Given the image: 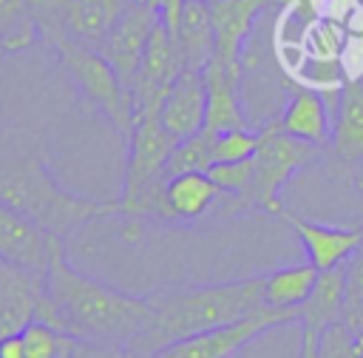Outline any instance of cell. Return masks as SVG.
<instances>
[{"label":"cell","mask_w":363,"mask_h":358,"mask_svg":"<svg viewBox=\"0 0 363 358\" xmlns=\"http://www.w3.org/2000/svg\"><path fill=\"white\" fill-rule=\"evenodd\" d=\"M23 341H26V358H74V347H77V338L37 318L23 330Z\"/></svg>","instance_id":"cell-24"},{"label":"cell","mask_w":363,"mask_h":358,"mask_svg":"<svg viewBox=\"0 0 363 358\" xmlns=\"http://www.w3.org/2000/svg\"><path fill=\"white\" fill-rule=\"evenodd\" d=\"M272 0H210V20L216 34V54L224 63H244V45L252 34L258 14Z\"/></svg>","instance_id":"cell-15"},{"label":"cell","mask_w":363,"mask_h":358,"mask_svg":"<svg viewBox=\"0 0 363 358\" xmlns=\"http://www.w3.org/2000/svg\"><path fill=\"white\" fill-rule=\"evenodd\" d=\"M0 202L31 216L54 236L105 216H125L122 202H102L65 190L34 156H0Z\"/></svg>","instance_id":"cell-3"},{"label":"cell","mask_w":363,"mask_h":358,"mask_svg":"<svg viewBox=\"0 0 363 358\" xmlns=\"http://www.w3.org/2000/svg\"><path fill=\"white\" fill-rule=\"evenodd\" d=\"M210 168H213V136L201 131L173 145V153L164 168V179L179 173H207Z\"/></svg>","instance_id":"cell-23"},{"label":"cell","mask_w":363,"mask_h":358,"mask_svg":"<svg viewBox=\"0 0 363 358\" xmlns=\"http://www.w3.org/2000/svg\"><path fill=\"white\" fill-rule=\"evenodd\" d=\"M284 134L303 139L309 145H326L332 134V111L323 99V91L312 85H298L284 105V111L272 119Z\"/></svg>","instance_id":"cell-17"},{"label":"cell","mask_w":363,"mask_h":358,"mask_svg":"<svg viewBox=\"0 0 363 358\" xmlns=\"http://www.w3.org/2000/svg\"><path fill=\"white\" fill-rule=\"evenodd\" d=\"M255 148H258V131L233 128V131L213 134V165L250 159V156H255Z\"/></svg>","instance_id":"cell-26"},{"label":"cell","mask_w":363,"mask_h":358,"mask_svg":"<svg viewBox=\"0 0 363 358\" xmlns=\"http://www.w3.org/2000/svg\"><path fill=\"white\" fill-rule=\"evenodd\" d=\"M252 170H255V159H241V162H218L213 165L207 173L216 182V188L221 190V196H241L247 202L250 185H252Z\"/></svg>","instance_id":"cell-27"},{"label":"cell","mask_w":363,"mask_h":358,"mask_svg":"<svg viewBox=\"0 0 363 358\" xmlns=\"http://www.w3.org/2000/svg\"><path fill=\"white\" fill-rule=\"evenodd\" d=\"M150 307L153 313L147 327L128 344V349L139 358H150L179 338L247 318L250 313L264 307V276L156 293L150 295Z\"/></svg>","instance_id":"cell-2"},{"label":"cell","mask_w":363,"mask_h":358,"mask_svg":"<svg viewBox=\"0 0 363 358\" xmlns=\"http://www.w3.org/2000/svg\"><path fill=\"white\" fill-rule=\"evenodd\" d=\"M54 239L57 236L37 224L31 216L0 202V259L34 278H43L48 270Z\"/></svg>","instance_id":"cell-10"},{"label":"cell","mask_w":363,"mask_h":358,"mask_svg":"<svg viewBox=\"0 0 363 358\" xmlns=\"http://www.w3.org/2000/svg\"><path fill=\"white\" fill-rule=\"evenodd\" d=\"M318 358H363V332L343 318L318 332Z\"/></svg>","instance_id":"cell-25"},{"label":"cell","mask_w":363,"mask_h":358,"mask_svg":"<svg viewBox=\"0 0 363 358\" xmlns=\"http://www.w3.org/2000/svg\"><path fill=\"white\" fill-rule=\"evenodd\" d=\"M0 338H3V335H0Z\"/></svg>","instance_id":"cell-36"},{"label":"cell","mask_w":363,"mask_h":358,"mask_svg":"<svg viewBox=\"0 0 363 358\" xmlns=\"http://www.w3.org/2000/svg\"><path fill=\"white\" fill-rule=\"evenodd\" d=\"M357 310H363V244L346 261V307H343V315L357 313Z\"/></svg>","instance_id":"cell-28"},{"label":"cell","mask_w":363,"mask_h":358,"mask_svg":"<svg viewBox=\"0 0 363 358\" xmlns=\"http://www.w3.org/2000/svg\"><path fill=\"white\" fill-rule=\"evenodd\" d=\"M150 313V295H130L79 273L65 259L62 236L54 239L37 298V321L77 341L128 347L147 327Z\"/></svg>","instance_id":"cell-1"},{"label":"cell","mask_w":363,"mask_h":358,"mask_svg":"<svg viewBox=\"0 0 363 358\" xmlns=\"http://www.w3.org/2000/svg\"><path fill=\"white\" fill-rule=\"evenodd\" d=\"M74 358H139V355H133L128 347H116V344L77 341V347H74Z\"/></svg>","instance_id":"cell-29"},{"label":"cell","mask_w":363,"mask_h":358,"mask_svg":"<svg viewBox=\"0 0 363 358\" xmlns=\"http://www.w3.org/2000/svg\"><path fill=\"white\" fill-rule=\"evenodd\" d=\"M199 3H210V0H199Z\"/></svg>","instance_id":"cell-35"},{"label":"cell","mask_w":363,"mask_h":358,"mask_svg":"<svg viewBox=\"0 0 363 358\" xmlns=\"http://www.w3.org/2000/svg\"><path fill=\"white\" fill-rule=\"evenodd\" d=\"M284 219L292 224V230L298 233V239L306 250L309 264H315L318 270L346 264L352 259V253L363 244V227H329V224L298 219L292 213H284Z\"/></svg>","instance_id":"cell-16"},{"label":"cell","mask_w":363,"mask_h":358,"mask_svg":"<svg viewBox=\"0 0 363 358\" xmlns=\"http://www.w3.org/2000/svg\"><path fill=\"white\" fill-rule=\"evenodd\" d=\"M176 40L182 45L184 54V68L201 71L213 54H216V34H213V20H210V6L199 3V0H187L179 28H176Z\"/></svg>","instance_id":"cell-20"},{"label":"cell","mask_w":363,"mask_h":358,"mask_svg":"<svg viewBox=\"0 0 363 358\" xmlns=\"http://www.w3.org/2000/svg\"><path fill=\"white\" fill-rule=\"evenodd\" d=\"M48 45L57 48L62 68L71 77V82L77 85V91L99 114H105L122 136H128L136 125L133 97H130V88L125 85V80L119 77V71L96 48H88V45H82L65 34H54L48 40Z\"/></svg>","instance_id":"cell-4"},{"label":"cell","mask_w":363,"mask_h":358,"mask_svg":"<svg viewBox=\"0 0 363 358\" xmlns=\"http://www.w3.org/2000/svg\"><path fill=\"white\" fill-rule=\"evenodd\" d=\"M326 156V151L320 145H309L303 139H295L289 134H284L275 122H267L258 131V148H255V170H252V185L247 193V205H255L258 210L269 213V216H281L286 213L281 193L286 188V182L318 165Z\"/></svg>","instance_id":"cell-5"},{"label":"cell","mask_w":363,"mask_h":358,"mask_svg":"<svg viewBox=\"0 0 363 358\" xmlns=\"http://www.w3.org/2000/svg\"><path fill=\"white\" fill-rule=\"evenodd\" d=\"M318 267L303 261V264H289L278 267L264 276V304L275 310H301V304L309 298L315 281H318Z\"/></svg>","instance_id":"cell-21"},{"label":"cell","mask_w":363,"mask_h":358,"mask_svg":"<svg viewBox=\"0 0 363 358\" xmlns=\"http://www.w3.org/2000/svg\"><path fill=\"white\" fill-rule=\"evenodd\" d=\"M40 37L34 0H0V45L3 51H23Z\"/></svg>","instance_id":"cell-22"},{"label":"cell","mask_w":363,"mask_h":358,"mask_svg":"<svg viewBox=\"0 0 363 358\" xmlns=\"http://www.w3.org/2000/svg\"><path fill=\"white\" fill-rule=\"evenodd\" d=\"M0 358H26V341L23 332H11L0 338Z\"/></svg>","instance_id":"cell-31"},{"label":"cell","mask_w":363,"mask_h":358,"mask_svg":"<svg viewBox=\"0 0 363 358\" xmlns=\"http://www.w3.org/2000/svg\"><path fill=\"white\" fill-rule=\"evenodd\" d=\"M159 119L162 125L176 136H193L204 131V119H207V82H204V71H193L184 68L176 82L170 85L162 108H159Z\"/></svg>","instance_id":"cell-14"},{"label":"cell","mask_w":363,"mask_h":358,"mask_svg":"<svg viewBox=\"0 0 363 358\" xmlns=\"http://www.w3.org/2000/svg\"><path fill=\"white\" fill-rule=\"evenodd\" d=\"M343 321H346L352 330H360V332H363V310H357V313H346Z\"/></svg>","instance_id":"cell-33"},{"label":"cell","mask_w":363,"mask_h":358,"mask_svg":"<svg viewBox=\"0 0 363 358\" xmlns=\"http://www.w3.org/2000/svg\"><path fill=\"white\" fill-rule=\"evenodd\" d=\"M184 3L187 0H162V9H159V17L162 23L176 34L179 28V20H182V11H184Z\"/></svg>","instance_id":"cell-30"},{"label":"cell","mask_w":363,"mask_h":358,"mask_svg":"<svg viewBox=\"0 0 363 358\" xmlns=\"http://www.w3.org/2000/svg\"><path fill=\"white\" fill-rule=\"evenodd\" d=\"M40 287L43 278H34L0 259V335L23 332L34 321Z\"/></svg>","instance_id":"cell-18"},{"label":"cell","mask_w":363,"mask_h":358,"mask_svg":"<svg viewBox=\"0 0 363 358\" xmlns=\"http://www.w3.org/2000/svg\"><path fill=\"white\" fill-rule=\"evenodd\" d=\"M343 307H346V264H337L318 273V281L309 298L301 304L298 321L303 324L306 332L318 335L320 330H326L332 321L343 315Z\"/></svg>","instance_id":"cell-19"},{"label":"cell","mask_w":363,"mask_h":358,"mask_svg":"<svg viewBox=\"0 0 363 358\" xmlns=\"http://www.w3.org/2000/svg\"><path fill=\"white\" fill-rule=\"evenodd\" d=\"M329 153L346 170H363V80H346L335 91ZM363 190V179L354 182Z\"/></svg>","instance_id":"cell-11"},{"label":"cell","mask_w":363,"mask_h":358,"mask_svg":"<svg viewBox=\"0 0 363 358\" xmlns=\"http://www.w3.org/2000/svg\"><path fill=\"white\" fill-rule=\"evenodd\" d=\"M159 11L147 3H136V0H128V6L122 9V14L116 17V23L111 26V31L105 34L102 45L96 48L116 71L119 77L125 80V85L130 88L136 71H139V63L145 57V48H147V40L159 23Z\"/></svg>","instance_id":"cell-9"},{"label":"cell","mask_w":363,"mask_h":358,"mask_svg":"<svg viewBox=\"0 0 363 358\" xmlns=\"http://www.w3.org/2000/svg\"><path fill=\"white\" fill-rule=\"evenodd\" d=\"M298 315H301V310H275V307L264 304L235 324L179 338V341L162 347L150 358H235L252 338L269 332L272 327L292 324V321H298Z\"/></svg>","instance_id":"cell-7"},{"label":"cell","mask_w":363,"mask_h":358,"mask_svg":"<svg viewBox=\"0 0 363 358\" xmlns=\"http://www.w3.org/2000/svg\"><path fill=\"white\" fill-rule=\"evenodd\" d=\"M298 358H318V335H315V332H306V330H303Z\"/></svg>","instance_id":"cell-32"},{"label":"cell","mask_w":363,"mask_h":358,"mask_svg":"<svg viewBox=\"0 0 363 358\" xmlns=\"http://www.w3.org/2000/svg\"><path fill=\"white\" fill-rule=\"evenodd\" d=\"M179 139L162 125L159 116L139 119L128 134V165L122 185L125 216H153L156 193L164 182V168Z\"/></svg>","instance_id":"cell-6"},{"label":"cell","mask_w":363,"mask_h":358,"mask_svg":"<svg viewBox=\"0 0 363 358\" xmlns=\"http://www.w3.org/2000/svg\"><path fill=\"white\" fill-rule=\"evenodd\" d=\"M184 71V54L182 45L176 40V34L159 20L145 57L139 63V71L130 82V97H133V119H147V116H159V108L170 91V85L176 82V77Z\"/></svg>","instance_id":"cell-8"},{"label":"cell","mask_w":363,"mask_h":358,"mask_svg":"<svg viewBox=\"0 0 363 358\" xmlns=\"http://www.w3.org/2000/svg\"><path fill=\"white\" fill-rule=\"evenodd\" d=\"M3 54H6V51H3V45H0V60H3Z\"/></svg>","instance_id":"cell-34"},{"label":"cell","mask_w":363,"mask_h":358,"mask_svg":"<svg viewBox=\"0 0 363 358\" xmlns=\"http://www.w3.org/2000/svg\"><path fill=\"white\" fill-rule=\"evenodd\" d=\"M221 190L210 179V173H179L167 176L156 193L153 216L162 222H193L204 216L216 202Z\"/></svg>","instance_id":"cell-13"},{"label":"cell","mask_w":363,"mask_h":358,"mask_svg":"<svg viewBox=\"0 0 363 358\" xmlns=\"http://www.w3.org/2000/svg\"><path fill=\"white\" fill-rule=\"evenodd\" d=\"M201 71H204V82H207L204 134L213 136L221 131L247 128V114L241 108V94H238L244 63H224V60L213 57Z\"/></svg>","instance_id":"cell-12"}]
</instances>
